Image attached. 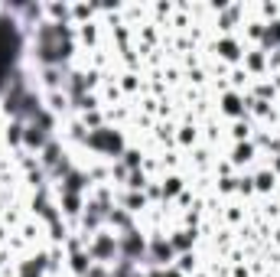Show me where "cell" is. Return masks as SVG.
<instances>
[{
	"label": "cell",
	"mask_w": 280,
	"mask_h": 277,
	"mask_svg": "<svg viewBox=\"0 0 280 277\" xmlns=\"http://www.w3.org/2000/svg\"><path fill=\"white\" fill-rule=\"evenodd\" d=\"M92 143H94V147H104V150H117V147H121V140L111 137V134H94Z\"/></svg>",
	"instance_id": "6da1fadb"
}]
</instances>
